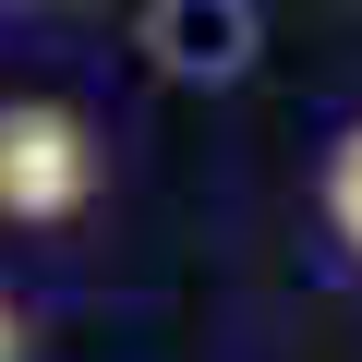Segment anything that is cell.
Instances as JSON below:
<instances>
[{
  "label": "cell",
  "mask_w": 362,
  "mask_h": 362,
  "mask_svg": "<svg viewBox=\"0 0 362 362\" xmlns=\"http://www.w3.org/2000/svg\"><path fill=\"white\" fill-rule=\"evenodd\" d=\"M97 194V133L61 97H13L0 109V218H73Z\"/></svg>",
  "instance_id": "obj_1"
},
{
  "label": "cell",
  "mask_w": 362,
  "mask_h": 362,
  "mask_svg": "<svg viewBox=\"0 0 362 362\" xmlns=\"http://www.w3.org/2000/svg\"><path fill=\"white\" fill-rule=\"evenodd\" d=\"M145 49L169 85H242L254 73V0H145Z\"/></svg>",
  "instance_id": "obj_2"
},
{
  "label": "cell",
  "mask_w": 362,
  "mask_h": 362,
  "mask_svg": "<svg viewBox=\"0 0 362 362\" xmlns=\"http://www.w3.org/2000/svg\"><path fill=\"white\" fill-rule=\"evenodd\" d=\"M326 218L362 242V121H350V133H338V157H326Z\"/></svg>",
  "instance_id": "obj_3"
},
{
  "label": "cell",
  "mask_w": 362,
  "mask_h": 362,
  "mask_svg": "<svg viewBox=\"0 0 362 362\" xmlns=\"http://www.w3.org/2000/svg\"><path fill=\"white\" fill-rule=\"evenodd\" d=\"M13 338H25V326H13V302H0V362H13Z\"/></svg>",
  "instance_id": "obj_4"
}]
</instances>
